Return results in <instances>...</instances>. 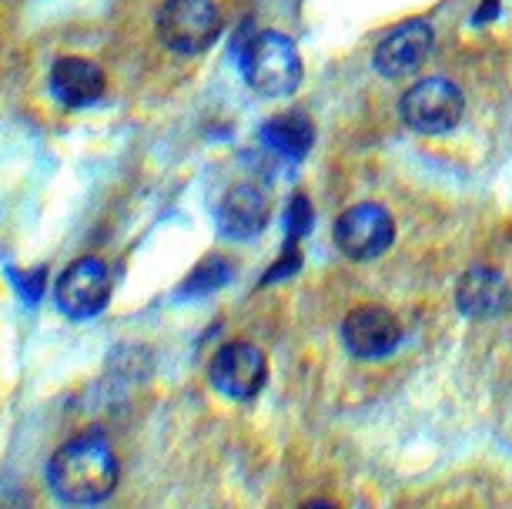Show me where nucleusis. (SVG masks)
Returning a JSON list of instances; mask_svg holds the SVG:
<instances>
[{
    "label": "nucleus",
    "mask_w": 512,
    "mask_h": 509,
    "mask_svg": "<svg viewBox=\"0 0 512 509\" xmlns=\"http://www.w3.org/2000/svg\"><path fill=\"white\" fill-rule=\"evenodd\" d=\"M121 466L108 439L74 436L47 463V489L64 506H98L118 489Z\"/></svg>",
    "instance_id": "nucleus-1"
},
{
    "label": "nucleus",
    "mask_w": 512,
    "mask_h": 509,
    "mask_svg": "<svg viewBox=\"0 0 512 509\" xmlns=\"http://www.w3.org/2000/svg\"><path fill=\"white\" fill-rule=\"evenodd\" d=\"M241 71H245L248 88L262 98H288L302 84V57L292 37L278 31L255 34L241 54Z\"/></svg>",
    "instance_id": "nucleus-2"
},
{
    "label": "nucleus",
    "mask_w": 512,
    "mask_h": 509,
    "mask_svg": "<svg viewBox=\"0 0 512 509\" xmlns=\"http://www.w3.org/2000/svg\"><path fill=\"white\" fill-rule=\"evenodd\" d=\"M221 11L215 0H168L158 11V37L168 51L195 57L221 37Z\"/></svg>",
    "instance_id": "nucleus-3"
},
{
    "label": "nucleus",
    "mask_w": 512,
    "mask_h": 509,
    "mask_svg": "<svg viewBox=\"0 0 512 509\" xmlns=\"http://www.w3.org/2000/svg\"><path fill=\"white\" fill-rule=\"evenodd\" d=\"M399 114L415 134H446L466 114V94L449 78H422L402 94Z\"/></svg>",
    "instance_id": "nucleus-4"
},
{
    "label": "nucleus",
    "mask_w": 512,
    "mask_h": 509,
    "mask_svg": "<svg viewBox=\"0 0 512 509\" xmlns=\"http://www.w3.org/2000/svg\"><path fill=\"white\" fill-rule=\"evenodd\" d=\"M208 382L215 386L218 396L251 402L268 382V362L262 349L248 342H228L211 355L208 362Z\"/></svg>",
    "instance_id": "nucleus-5"
},
{
    "label": "nucleus",
    "mask_w": 512,
    "mask_h": 509,
    "mask_svg": "<svg viewBox=\"0 0 512 509\" xmlns=\"http://www.w3.org/2000/svg\"><path fill=\"white\" fill-rule=\"evenodd\" d=\"M395 242V222L382 205H352L335 222V248L352 262H372Z\"/></svg>",
    "instance_id": "nucleus-6"
},
{
    "label": "nucleus",
    "mask_w": 512,
    "mask_h": 509,
    "mask_svg": "<svg viewBox=\"0 0 512 509\" xmlns=\"http://www.w3.org/2000/svg\"><path fill=\"white\" fill-rule=\"evenodd\" d=\"M54 302L67 319H94L111 302V272L101 258H81L67 265L54 285Z\"/></svg>",
    "instance_id": "nucleus-7"
},
{
    "label": "nucleus",
    "mask_w": 512,
    "mask_h": 509,
    "mask_svg": "<svg viewBox=\"0 0 512 509\" xmlns=\"http://www.w3.org/2000/svg\"><path fill=\"white\" fill-rule=\"evenodd\" d=\"M436 47V31L425 21H405L395 31H389L375 47V71L382 78H409L425 61L432 57Z\"/></svg>",
    "instance_id": "nucleus-8"
},
{
    "label": "nucleus",
    "mask_w": 512,
    "mask_h": 509,
    "mask_svg": "<svg viewBox=\"0 0 512 509\" xmlns=\"http://www.w3.org/2000/svg\"><path fill=\"white\" fill-rule=\"evenodd\" d=\"M342 342L355 359H385V355L399 349L402 325L382 305H359V309L345 315Z\"/></svg>",
    "instance_id": "nucleus-9"
},
{
    "label": "nucleus",
    "mask_w": 512,
    "mask_h": 509,
    "mask_svg": "<svg viewBox=\"0 0 512 509\" xmlns=\"http://www.w3.org/2000/svg\"><path fill=\"white\" fill-rule=\"evenodd\" d=\"M268 218H272V195L255 181L231 185L215 208L218 232L225 238H238V242H248L258 232H265Z\"/></svg>",
    "instance_id": "nucleus-10"
},
{
    "label": "nucleus",
    "mask_w": 512,
    "mask_h": 509,
    "mask_svg": "<svg viewBox=\"0 0 512 509\" xmlns=\"http://www.w3.org/2000/svg\"><path fill=\"white\" fill-rule=\"evenodd\" d=\"M47 88H51V98L61 104V108L81 111V108H94L104 91H108V78L104 71L88 57H61L51 74H47Z\"/></svg>",
    "instance_id": "nucleus-11"
},
{
    "label": "nucleus",
    "mask_w": 512,
    "mask_h": 509,
    "mask_svg": "<svg viewBox=\"0 0 512 509\" xmlns=\"http://www.w3.org/2000/svg\"><path fill=\"white\" fill-rule=\"evenodd\" d=\"M456 305L466 319L489 322L502 319L512 309V288L506 275L486 265H472L456 285Z\"/></svg>",
    "instance_id": "nucleus-12"
},
{
    "label": "nucleus",
    "mask_w": 512,
    "mask_h": 509,
    "mask_svg": "<svg viewBox=\"0 0 512 509\" xmlns=\"http://www.w3.org/2000/svg\"><path fill=\"white\" fill-rule=\"evenodd\" d=\"M258 141H262L272 155L298 161L308 155V148H312L315 128H312V121H308V114L288 111V114H278L272 121H265V128L258 131Z\"/></svg>",
    "instance_id": "nucleus-13"
},
{
    "label": "nucleus",
    "mask_w": 512,
    "mask_h": 509,
    "mask_svg": "<svg viewBox=\"0 0 512 509\" xmlns=\"http://www.w3.org/2000/svg\"><path fill=\"white\" fill-rule=\"evenodd\" d=\"M231 278H235V265L221 255H208L205 262L188 275V282L181 285V295H185V299H198V295H208V292L225 288Z\"/></svg>",
    "instance_id": "nucleus-14"
},
{
    "label": "nucleus",
    "mask_w": 512,
    "mask_h": 509,
    "mask_svg": "<svg viewBox=\"0 0 512 509\" xmlns=\"http://www.w3.org/2000/svg\"><path fill=\"white\" fill-rule=\"evenodd\" d=\"M308 228H312V208H308L305 195H295L292 205L285 211V232H288V245H295Z\"/></svg>",
    "instance_id": "nucleus-15"
},
{
    "label": "nucleus",
    "mask_w": 512,
    "mask_h": 509,
    "mask_svg": "<svg viewBox=\"0 0 512 509\" xmlns=\"http://www.w3.org/2000/svg\"><path fill=\"white\" fill-rule=\"evenodd\" d=\"M496 11H499V0H486V4H482L479 11H476V17H472V21H476V24H489L492 17H496Z\"/></svg>",
    "instance_id": "nucleus-16"
},
{
    "label": "nucleus",
    "mask_w": 512,
    "mask_h": 509,
    "mask_svg": "<svg viewBox=\"0 0 512 509\" xmlns=\"http://www.w3.org/2000/svg\"><path fill=\"white\" fill-rule=\"evenodd\" d=\"M37 278H47L44 268H37V272H34V282H37ZM24 288H31V302L37 299V295H41V288H37V285H17V292H24Z\"/></svg>",
    "instance_id": "nucleus-17"
}]
</instances>
